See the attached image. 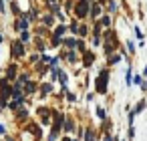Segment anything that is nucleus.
<instances>
[{
    "mask_svg": "<svg viewBox=\"0 0 147 141\" xmlns=\"http://www.w3.org/2000/svg\"><path fill=\"white\" fill-rule=\"evenodd\" d=\"M107 77H109L107 71H103V73L99 75V79H97V91H101V93L107 91Z\"/></svg>",
    "mask_w": 147,
    "mask_h": 141,
    "instance_id": "obj_1",
    "label": "nucleus"
},
{
    "mask_svg": "<svg viewBox=\"0 0 147 141\" xmlns=\"http://www.w3.org/2000/svg\"><path fill=\"white\" fill-rule=\"evenodd\" d=\"M87 12H89V2H87V0H81L79 6H77V16L79 18H85Z\"/></svg>",
    "mask_w": 147,
    "mask_h": 141,
    "instance_id": "obj_2",
    "label": "nucleus"
},
{
    "mask_svg": "<svg viewBox=\"0 0 147 141\" xmlns=\"http://www.w3.org/2000/svg\"><path fill=\"white\" fill-rule=\"evenodd\" d=\"M12 49H14V51H12V55H14V57H20V55H22V45H20V43H14V45H12Z\"/></svg>",
    "mask_w": 147,
    "mask_h": 141,
    "instance_id": "obj_3",
    "label": "nucleus"
},
{
    "mask_svg": "<svg viewBox=\"0 0 147 141\" xmlns=\"http://www.w3.org/2000/svg\"><path fill=\"white\" fill-rule=\"evenodd\" d=\"M28 131H30V133H34L36 137H40V129H38L36 125H30V127H28Z\"/></svg>",
    "mask_w": 147,
    "mask_h": 141,
    "instance_id": "obj_4",
    "label": "nucleus"
},
{
    "mask_svg": "<svg viewBox=\"0 0 147 141\" xmlns=\"http://www.w3.org/2000/svg\"><path fill=\"white\" fill-rule=\"evenodd\" d=\"M63 32H65V28H63V26H59V28H57V32H55V38H59Z\"/></svg>",
    "mask_w": 147,
    "mask_h": 141,
    "instance_id": "obj_5",
    "label": "nucleus"
},
{
    "mask_svg": "<svg viewBox=\"0 0 147 141\" xmlns=\"http://www.w3.org/2000/svg\"><path fill=\"white\" fill-rule=\"evenodd\" d=\"M14 73H16V67H14V65H12V67H10V69H8V77H14Z\"/></svg>",
    "mask_w": 147,
    "mask_h": 141,
    "instance_id": "obj_6",
    "label": "nucleus"
},
{
    "mask_svg": "<svg viewBox=\"0 0 147 141\" xmlns=\"http://www.w3.org/2000/svg\"><path fill=\"white\" fill-rule=\"evenodd\" d=\"M97 115H99V119H105V111H103V109H101V107H99V109H97Z\"/></svg>",
    "mask_w": 147,
    "mask_h": 141,
    "instance_id": "obj_7",
    "label": "nucleus"
},
{
    "mask_svg": "<svg viewBox=\"0 0 147 141\" xmlns=\"http://www.w3.org/2000/svg\"><path fill=\"white\" fill-rule=\"evenodd\" d=\"M65 129H67V131H71V129H73V123H71V121H67V123H65Z\"/></svg>",
    "mask_w": 147,
    "mask_h": 141,
    "instance_id": "obj_8",
    "label": "nucleus"
},
{
    "mask_svg": "<svg viewBox=\"0 0 147 141\" xmlns=\"http://www.w3.org/2000/svg\"><path fill=\"white\" fill-rule=\"evenodd\" d=\"M93 139H95V135L93 133H87V141H93Z\"/></svg>",
    "mask_w": 147,
    "mask_h": 141,
    "instance_id": "obj_9",
    "label": "nucleus"
},
{
    "mask_svg": "<svg viewBox=\"0 0 147 141\" xmlns=\"http://www.w3.org/2000/svg\"><path fill=\"white\" fill-rule=\"evenodd\" d=\"M0 133H4V127H2V125H0Z\"/></svg>",
    "mask_w": 147,
    "mask_h": 141,
    "instance_id": "obj_10",
    "label": "nucleus"
},
{
    "mask_svg": "<svg viewBox=\"0 0 147 141\" xmlns=\"http://www.w3.org/2000/svg\"><path fill=\"white\" fill-rule=\"evenodd\" d=\"M145 75H147V67H145Z\"/></svg>",
    "mask_w": 147,
    "mask_h": 141,
    "instance_id": "obj_11",
    "label": "nucleus"
},
{
    "mask_svg": "<svg viewBox=\"0 0 147 141\" xmlns=\"http://www.w3.org/2000/svg\"><path fill=\"white\" fill-rule=\"evenodd\" d=\"M0 40H2V34H0Z\"/></svg>",
    "mask_w": 147,
    "mask_h": 141,
    "instance_id": "obj_12",
    "label": "nucleus"
},
{
    "mask_svg": "<svg viewBox=\"0 0 147 141\" xmlns=\"http://www.w3.org/2000/svg\"><path fill=\"white\" fill-rule=\"evenodd\" d=\"M65 141H71V139H65Z\"/></svg>",
    "mask_w": 147,
    "mask_h": 141,
    "instance_id": "obj_13",
    "label": "nucleus"
}]
</instances>
